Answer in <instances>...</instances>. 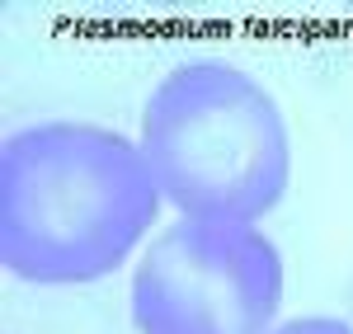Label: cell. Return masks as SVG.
Segmentation results:
<instances>
[{"mask_svg":"<svg viewBox=\"0 0 353 334\" xmlns=\"http://www.w3.org/2000/svg\"><path fill=\"white\" fill-rule=\"evenodd\" d=\"M161 189L141 146L99 123H33L0 151V264L33 287L118 273L151 236Z\"/></svg>","mask_w":353,"mask_h":334,"instance_id":"6da1fadb","label":"cell"},{"mask_svg":"<svg viewBox=\"0 0 353 334\" xmlns=\"http://www.w3.org/2000/svg\"><path fill=\"white\" fill-rule=\"evenodd\" d=\"M141 156L161 198L189 222L259 226L292 189V132L264 85L198 56L156 81L141 109Z\"/></svg>","mask_w":353,"mask_h":334,"instance_id":"7a4b0ae2","label":"cell"},{"mask_svg":"<svg viewBox=\"0 0 353 334\" xmlns=\"http://www.w3.org/2000/svg\"><path fill=\"white\" fill-rule=\"evenodd\" d=\"M288 269L259 226L179 217L141 250L132 273L137 334H269Z\"/></svg>","mask_w":353,"mask_h":334,"instance_id":"3957f363","label":"cell"},{"mask_svg":"<svg viewBox=\"0 0 353 334\" xmlns=\"http://www.w3.org/2000/svg\"><path fill=\"white\" fill-rule=\"evenodd\" d=\"M269 334H353V325L344 315H292V320H278Z\"/></svg>","mask_w":353,"mask_h":334,"instance_id":"277c9868","label":"cell"}]
</instances>
